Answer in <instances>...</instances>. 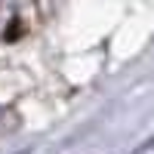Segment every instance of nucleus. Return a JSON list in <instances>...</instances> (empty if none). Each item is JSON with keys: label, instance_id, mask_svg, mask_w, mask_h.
<instances>
[{"label": "nucleus", "instance_id": "2", "mask_svg": "<svg viewBox=\"0 0 154 154\" xmlns=\"http://www.w3.org/2000/svg\"><path fill=\"white\" fill-rule=\"evenodd\" d=\"M16 130V114H12L9 108H0V136H6Z\"/></svg>", "mask_w": 154, "mask_h": 154}, {"label": "nucleus", "instance_id": "3", "mask_svg": "<svg viewBox=\"0 0 154 154\" xmlns=\"http://www.w3.org/2000/svg\"><path fill=\"white\" fill-rule=\"evenodd\" d=\"M139 154H154V145H148L145 151H139Z\"/></svg>", "mask_w": 154, "mask_h": 154}, {"label": "nucleus", "instance_id": "1", "mask_svg": "<svg viewBox=\"0 0 154 154\" xmlns=\"http://www.w3.org/2000/svg\"><path fill=\"white\" fill-rule=\"evenodd\" d=\"M31 0H0V46L16 43L28 31Z\"/></svg>", "mask_w": 154, "mask_h": 154}]
</instances>
